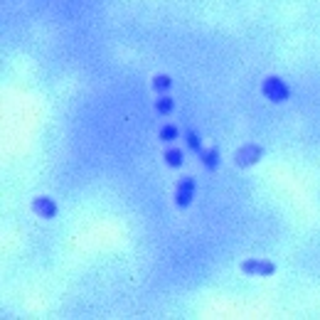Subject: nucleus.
<instances>
[{
	"instance_id": "obj_1",
	"label": "nucleus",
	"mask_w": 320,
	"mask_h": 320,
	"mask_svg": "<svg viewBox=\"0 0 320 320\" xmlns=\"http://www.w3.org/2000/svg\"><path fill=\"white\" fill-rule=\"evenodd\" d=\"M261 94L268 99V101H273V104H281V101H286V99L291 96L288 87H286L278 77H266L263 84H261Z\"/></svg>"
},
{
	"instance_id": "obj_2",
	"label": "nucleus",
	"mask_w": 320,
	"mask_h": 320,
	"mask_svg": "<svg viewBox=\"0 0 320 320\" xmlns=\"http://www.w3.org/2000/svg\"><path fill=\"white\" fill-rule=\"evenodd\" d=\"M241 271L249 276H271L276 271V263L266 259H249V261H241Z\"/></svg>"
},
{
	"instance_id": "obj_3",
	"label": "nucleus",
	"mask_w": 320,
	"mask_h": 320,
	"mask_svg": "<svg viewBox=\"0 0 320 320\" xmlns=\"http://www.w3.org/2000/svg\"><path fill=\"white\" fill-rule=\"evenodd\" d=\"M263 155V150L259 146H244L239 148L236 153H234V160H236V165L239 168H249V165H254V163H259V158Z\"/></svg>"
},
{
	"instance_id": "obj_4",
	"label": "nucleus",
	"mask_w": 320,
	"mask_h": 320,
	"mask_svg": "<svg viewBox=\"0 0 320 320\" xmlns=\"http://www.w3.org/2000/svg\"><path fill=\"white\" fill-rule=\"evenodd\" d=\"M192 197H195V180H192V177L180 180V182H177V192H175L177 207H190Z\"/></svg>"
},
{
	"instance_id": "obj_5",
	"label": "nucleus",
	"mask_w": 320,
	"mask_h": 320,
	"mask_svg": "<svg viewBox=\"0 0 320 320\" xmlns=\"http://www.w3.org/2000/svg\"><path fill=\"white\" fill-rule=\"evenodd\" d=\"M32 212H35V214H40V217L52 219V217L57 214V204L52 202L50 197H37V200L32 202Z\"/></svg>"
},
{
	"instance_id": "obj_6",
	"label": "nucleus",
	"mask_w": 320,
	"mask_h": 320,
	"mask_svg": "<svg viewBox=\"0 0 320 320\" xmlns=\"http://www.w3.org/2000/svg\"><path fill=\"white\" fill-rule=\"evenodd\" d=\"M200 160H202V165L207 168V170H214V168H217V163H219V150H217V148H209V150H204Z\"/></svg>"
},
{
	"instance_id": "obj_7",
	"label": "nucleus",
	"mask_w": 320,
	"mask_h": 320,
	"mask_svg": "<svg viewBox=\"0 0 320 320\" xmlns=\"http://www.w3.org/2000/svg\"><path fill=\"white\" fill-rule=\"evenodd\" d=\"M165 163L170 165V168H180L182 165V150H177V148H170V150H165Z\"/></svg>"
},
{
	"instance_id": "obj_8",
	"label": "nucleus",
	"mask_w": 320,
	"mask_h": 320,
	"mask_svg": "<svg viewBox=\"0 0 320 320\" xmlns=\"http://www.w3.org/2000/svg\"><path fill=\"white\" fill-rule=\"evenodd\" d=\"M170 87H173V79H170L168 74H158V77L153 79V89H155V91H168Z\"/></svg>"
},
{
	"instance_id": "obj_9",
	"label": "nucleus",
	"mask_w": 320,
	"mask_h": 320,
	"mask_svg": "<svg viewBox=\"0 0 320 320\" xmlns=\"http://www.w3.org/2000/svg\"><path fill=\"white\" fill-rule=\"evenodd\" d=\"M155 109H158V114H163V116H168V114L173 111V99H170V96H163V99H158V104H155Z\"/></svg>"
},
{
	"instance_id": "obj_10",
	"label": "nucleus",
	"mask_w": 320,
	"mask_h": 320,
	"mask_svg": "<svg viewBox=\"0 0 320 320\" xmlns=\"http://www.w3.org/2000/svg\"><path fill=\"white\" fill-rule=\"evenodd\" d=\"M177 133H180V131H177L175 126H163V128H160V138H163V141H175Z\"/></svg>"
},
{
	"instance_id": "obj_11",
	"label": "nucleus",
	"mask_w": 320,
	"mask_h": 320,
	"mask_svg": "<svg viewBox=\"0 0 320 320\" xmlns=\"http://www.w3.org/2000/svg\"><path fill=\"white\" fill-rule=\"evenodd\" d=\"M187 146L192 148V150H200V136L195 131H187Z\"/></svg>"
}]
</instances>
